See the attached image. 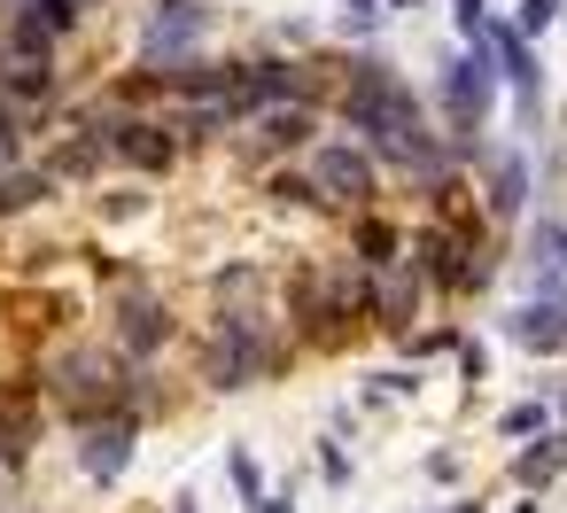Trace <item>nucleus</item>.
<instances>
[{"label": "nucleus", "instance_id": "nucleus-1", "mask_svg": "<svg viewBox=\"0 0 567 513\" xmlns=\"http://www.w3.org/2000/svg\"><path fill=\"white\" fill-rule=\"evenodd\" d=\"M334 110H342V125L381 156V172H404L420 195L435 187V179H451L458 172V141H443V133H427V102L404 86V71L396 63H381V55H365V63H350L342 71V94H334Z\"/></svg>", "mask_w": 567, "mask_h": 513}, {"label": "nucleus", "instance_id": "nucleus-2", "mask_svg": "<svg viewBox=\"0 0 567 513\" xmlns=\"http://www.w3.org/2000/svg\"><path fill=\"white\" fill-rule=\"evenodd\" d=\"M296 350V327H280L265 304H218V319L203 327V350H195V373L203 389L234 397V389H257L288 366Z\"/></svg>", "mask_w": 567, "mask_h": 513}, {"label": "nucleus", "instance_id": "nucleus-3", "mask_svg": "<svg viewBox=\"0 0 567 513\" xmlns=\"http://www.w3.org/2000/svg\"><path fill=\"white\" fill-rule=\"evenodd\" d=\"M141 381H148V373H141L117 342H71V350L48 358L40 397H48L71 428H86V420H110V412H141Z\"/></svg>", "mask_w": 567, "mask_h": 513}, {"label": "nucleus", "instance_id": "nucleus-4", "mask_svg": "<svg viewBox=\"0 0 567 513\" xmlns=\"http://www.w3.org/2000/svg\"><path fill=\"white\" fill-rule=\"evenodd\" d=\"M497 94H505V79L489 71V55H482V48H466V55L435 63V79H427V110L443 117V133H451L466 156L482 148V125H489Z\"/></svg>", "mask_w": 567, "mask_h": 513}, {"label": "nucleus", "instance_id": "nucleus-5", "mask_svg": "<svg viewBox=\"0 0 567 513\" xmlns=\"http://www.w3.org/2000/svg\"><path fill=\"white\" fill-rule=\"evenodd\" d=\"M303 172H311V187H319L327 211H373V195H381V156L365 141H342V133L311 141Z\"/></svg>", "mask_w": 567, "mask_h": 513}, {"label": "nucleus", "instance_id": "nucleus-6", "mask_svg": "<svg viewBox=\"0 0 567 513\" xmlns=\"http://www.w3.org/2000/svg\"><path fill=\"white\" fill-rule=\"evenodd\" d=\"M210 24H218L210 0H148V17H141V71H164V63L203 55L210 48Z\"/></svg>", "mask_w": 567, "mask_h": 513}, {"label": "nucleus", "instance_id": "nucleus-7", "mask_svg": "<svg viewBox=\"0 0 567 513\" xmlns=\"http://www.w3.org/2000/svg\"><path fill=\"white\" fill-rule=\"evenodd\" d=\"M234 110H241V125L249 117H265V110H288V102H319V79H311V63H288V55H249V63H234Z\"/></svg>", "mask_w": 567, "mask_h": 513}, {"label": "nucleus", "instance_id": "nucleus-8", "mask_svg": "<svg viewBox=\"0 0 567 513\" xmlns=\"http://www.w3.org/2000/svg\"><path fill=\"white\" fill-rule=\"evenodd\" d=\"M86 125L110 141V164H125V172H141V179H164V172L179 164V141H172V125H164V117L102 110V117H86Z\"/></svg>", "mask_w": 567, "mask_h": 513}, {"label": "nucleus", "instance_id": "nucleus-9", "mask_svg": "<svg viewBox=\"0 0 567 513\" xmlns=\"http://www.w3.org/2000/svg\"><path fill=\"white\" fill-rule=\"evenodd\" d=\"M474 156H482V195H474L482 226H520L528 218V148L520 141H489Z\"/></svg>", "mask_w": 567, "mask_h": 513}, {"label": "nucleus", "instance_id": "nucleus-10", "mask_svg": "<svg viewBox=\"0 0 567 513\" xmlns=\"http://www.w3.org/2000/svg\"><path fill=\"white\" fill-rule=\"evenodd\" d=\"M172 335H179V319H172V304H164L156 288H117V296H110V342H117L133 366H148Z\"/></svg>", "mask_w": 567, "mask_h": 513}, {"label": "nucleus", "instance_id": "nucleus-11", "mask_svg": "<svg viewBox=\"0 0 567 513\" xmlns=\"http://www.w3.org/2000/svg\"><path fill=\"white\" fill-rule=\"evenodd\" d=\"M319 141V102H288V110H265L234 133V156L241 164H272V156H311Z\"/></svg>", "mask_w": 567, "mask_h": 513}, {"label": "nucleus", "instance_id": "nucleus-12", "mask_svg": "<svg viewBox=\"0 0 567 513\" xmlns=\"http://www.w3.org/2000/svg\"><path fill=\"white\" fill-rule=\"evenodd\" d=\"M505 342L528 350V358H559L567 350V273L536 280V296L520 311H505Z\"/></svg>", "mask_w": 567, "mask_h": 513}, {"label": "nucleus", "instance_id": "nucleus-13", "mask_svg": "<svg viewBox=\"0 0 567 513\" xmlns=\"http://www.w3.org/2000/svg\"><path fill=\"white\" fill-rule=\"evenodd\" d=\"M133 451H141V412H110V420L79 428V474L94 490H117V474L133 466Z\"/></svg>", "mask_w": 567, "mask_h": 513}, {"label": "nucleus", "instance_id": "nucleus-14", "mask_svg": "<svg viewBox=\"0 0 567 513\" xmlns=\"http://www.w3.org/2000/svg\"><path fill=\"white\" fill-rule=\"evenodd\" d=\"M474 48L489 55V71L505 79V94H513V102H520V117L536 125V55H528V40H520L513 24H497V17H489V24L474 32Z\"/></svg>", "mask_w": 567, "mask_h": 513}, {"label": "nucleus", "instance_id": "nucleus-15", "mask_svg": "<svg viewBox=\"0 0 567 513\" xmlns=\"http://www.w3.org/2000/svg\"><path fill=\"white\" fill-rule=\"evenodd\" d=\"M40 404L48 397H32V389H0V466H24L40 451V428H48Z\"/></svg>", "mask_w": 567, "mask_h": 513}, {"label": "nucleus", "instance_id": "nucleus-16", "mask_svg": "<svg viewBox=\"0 0 567 513\" xmlns=\"http://www.w3.org/2000/svg\"><path fill=\"white\" fill-rule=\"evenodd\" d=\"M420 296H427V280L412 273V257H404V265H389V273H373V327H389V335H412V311H420Z\"/></svg>", "mask_w": 567, "mask_h": 513}, {"label": "nucleus", "instance_id": "nucleus-17", "mask_svg": "<svg viewBox=\"0 0 567 513\" xmlns=\"http://www.w3.org/2000/svg\"><path fill=\"white\" fill-rule=\"evenodd\" d=\"M40 164H48L63 187H71V179H102V172H110V141H102L94 125H71V133H63V141L40 156Z\"/></svg>", "mask_w": 567, "mask_h": 513}, {"label": "nucleus", "instance_id": "nucleus-18", "mask_svg": "<svg viewBox=\"0 0 567 513\" xmlns=\"http://www.w3.org/2000/svg\"><path fill=\"white\" fill-rule=\"evenodd\" d=\"M559 474H567V428H559V420H551V428H544V435H528V443H520V451H513V482H520V490H528V497H536V490H551V482H559Z\"/></svg>", "mask_w": 567, "mask_h": 513}, {"label": "nucleus", "instance_id": "nucleus-19", "mask_svg": "<svg viewBox=\"0 0 567 513\" xmlns=\"http://www.w3.org/2000/svg\"><path fill=\"white\" fill-rule=\"evenodd\" d=\"M404 249H412V234H396L381 211H358V226H350V257H358L365 273H389V265H404Z\"/></svg>", "mask_w": 567, "mask_h": 513}, {"label": "nucleus", "instance_id": "nucleus-20", "mask_svg": "<svg viewBox=\"0 0 567 513\" xmlns=\"http://www.w3.org/2000/svg\"><path fill=\"white\" fill-rule=\"evenodd\" d=\"M55 187H63V179H55L48 164H17V172H0V226H9V218H32Z\"/></svg>", "mask_w": 567, "mask_h": 513}, {"label": "nucleus", "instance_id": "nucleus-21", "mask_svg": "<svg viewBox=\"0 0 567 513\" xmlns=\"http://www.w3.org/2000/svg\"><path fill=\"white\" fill-rule=\"evenodd\" d=\"M528 265H536V280L567 273V218H528Z\"/></svg>", "mask_w": 567, "mask_h": 513}, {"label": "nucleus", "instance_id": "nucleus-22", "mask_svg": "<svg viewBox=\"0 0 567 513\" xmlns=\"http://www.w3.org/2000/svg\"><path fill=\"white\" fill-rule=\"evenodd\" d=\"M544 428H551V397H520V404L497 412V435H505V443H528V435H544Z\"/></svg>", "mask_w": 567, "mask_h": 513}, {"label": "nucleus", "instance_id": "nucleus-23", "mask_svg": "<svg viewBox=\"0 0 567 513\" xmlns=\"http://www.w3.org/2000/svg\"><path fill=\"white\" fill-rule=\"evenodd\" d=\"M226 474H234V490H241V505H249V513L272 497V482H265V466H257V451H249V443H234V451H226Z\"/></svg>", "mask_w": 567, "mask_h": 513}, {"label": "nucleus", "instance_id": "nucleus-24", "mask_svg": "<svg viewBox=\"0 0 567 513\" xmlns=\"http://www.w3.org/2000/svg\"><path fill=\"white\" fill-rule=\"evenodd\" d=\"M17 164H24V110L0 102V172H17Z\"/></svg>", "mask_w": 567, "mask_h": 513}, {"label": "nucleus", "instance_id": "nucleus-25", "mask_svg": "<svg viewBox=\"0 0 567 513\" xmlns=\"http://www.w3.org/2000/svg\"><path fill=\"white\" fill-rule=\"evenodd\" d=\"M559 17H567V0H520V17H513V32H520V40H536V32H551Z\"/></svg>", "mask_w": 567, "mask_h": 513}, {"label": "nucleus", "instance_id": "nucleus-26", "mask_svg": "<svg viewBox=\"0 0 567 513\" xmlns=\"http://www.w3.org/2000/svg\"><path fill=\"white\" fill-rule=\"evenodd\" d=\"M451 24H458V32H466V40H474V32H482V24H489V9H482V0H451Z\"/></svg>", "mask_w": 567, "mask_h": 513}, {"label": "nucleus", "instance_id": "nucleus-27", "mask_svg": "<svg viewBox=\"0 0 567 513\" xmlns=\"http://www.w3.org/2000/svg\"><path fill=\"white\" fill-rule=\"evenodd\" d=\"M451 342H458L451 327H435V335H404V350H412V358H427V350H451Z\"/></svg>", "mask_w": 567, "mask_h": 513}, {"label": "nucleus", "instance_id": "nucleus-28", "mask_svg": "<svg viewBox=\"0 0 567 513\" xmlns=\"http://www.w3.org/2000/svg\"><path fill=\"white\" fill-rule=\"evenodd\" d=\"M319 474H327V482H350V451L327 443V451H319Z\"/></svg>", "mask_w": 567, "mask_h": 513}, {"label": "nucleus", "instance_id": "nucleus-29", "mask_svg": "<svg viewBox=\"0 0 567 513\" xmlns=\"http://www.w3.org/2000/svg\"><path fill=\"white\" fill-rule=\"evenodd\" d=\"M443 513H489V505H474V497H466V505H443Z\"/></svg>", "mask_w": 567, "mask_h": 513}, {"label": "nucleus", "instance_id": "nucleus-30", "mask_svg": "<svg viewBox=\"0 0 567 513\" xmlns=\"http://www.w3.org/2000/svg\"><path fill=\"white\" fill-rule=\"evenodd\" d=\"M342 9H389V0H342Z\"/></svg>", "mask_w": 567, "mask_h": 513}, {"label": "nucleus", "instance_id": "nucleus-31", "mask_svg": "<svg viewBox=\"0 0 567 513\" xmlns=\"http://www.w3.org/2000/svg\"><path fill=\"white\" fill-rule=\"evenodd\" d=\"M172 513H195V497H179V505H172Z\"/></svg>", "mask_w": 567, "mask_h": 513}, {"label": "nucleus", "instance_id": "nucleus-32", "mask_svg": "<svg viewBox=\"0 0 567 513\" xmlns=\"http://www.w3.org/2000/svg\"><path fill=\"white\" fill-rule=\"evenodd\" d=\"M559 428H567V397H559Z\"/></svg>", "mask_w": 567, "mask_h": 513}, {"label": "nucleus", "instance_id": "nucleus-33", "mask_svg": "<svg viewBox=\"0 0 567 513\" xmlns=\"http://www.w3.org/2000/svg\"><path fill=\"white\" fill-rule=\"evenodd\" d=\"M389 9H412V0H389Z\"/></svg>", "mask_w": 567, "mask_h": 513}, {"label": "nucleus", "instance_id": "nucleus-34", "mask_svg": "<svg viewBox=\"0 0 567 513\" xmlns=\"http://www.w3.org/2000/svg\"><path fill=\"white\" fill-rule=\"evenodd\" d=\"M86 9H94V0H86Z\"/></svg>", "mask_w": 567, "mask_h": 513}]
</instances>
